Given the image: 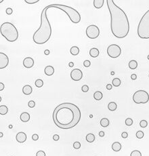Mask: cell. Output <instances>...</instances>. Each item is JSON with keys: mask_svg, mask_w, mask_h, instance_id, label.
<instances>
[{"mask_svg": "<svg viewBox=\"0 0 149 156\" xmlns=\"http://www.w3.org/2000/svg\"><path fill=\"white\" fill-rule=\"evenodd\" d=\"M52 118L54 124L59 128L71 129L78 124L81 118V113L76 105L63 103L56 107Z\"/></svg>", "mask_w": 149, "mask_h": 156, "instance_id": "6da1fadb", "label": "cell"}, {"mask_svg": "<svg viewBox=\"0 0 149 156\" xmlns=\"http://www.w3.org/2000/svg\"><path fill=\"white\" fill-rule=\"evenodd\" d=\"M106 3L111 13L112 34L117 38H125L129 31V23L126 14L113 0H106Z\"/></svg>", "mask_w": 149, "mask_h": 156, "instance_id": "7a4b0ae2", "label": "cell"}, {"mask_svg": "<svg viewBox=\"0 0 149 156\" xmlns=\"http://www.w3.org/2000/svg\"><path fill=\"white\" fill-rule=\"evenodd\" d=\"M49 7L44 8L41 14V25L33 36V42L37 44H44L50 40L52 35V27L47 16V11Z\"/></svg>", "mask_w": 149, "mask_h": 156, "instance_id": "3957f363", "label": "cell"}, {"mask_svg": "<svg viewBox=\"0 0 149 156\" xmlns=\"http://www.w3.org/2000/svg\"><path fill=\"white\" fill-rule=\"evenodd\" d=\"M0 33L10 42H15L18 38V32L16 27L9 22H5L1 25Z\"/></svg>", "mask_w": 149, "mask_h": 156, "instance_id": "277c9868", "label": "cell"}, {"mask_svg": "<svg viewBox=\"0 0 149 156\" xmlns=\"http://www.w3.org/2000/svg\"><path fill=\"white\" fill-rule=\"evenodd\" d=\"M49 8H56L58 10H61L65 12L67 14L68 16L69 17L71 22L73 23H79L81 21V16L79 13L77 12L76 10H75L73 8L67 6L65 5L62 4H51L48 5Z\"/></svg>", "mask_w": 149, "mask_h": 156, "instance_id": "5b68a950", "label": "cell"}, {"mask_svg": "<svg viewBox=\"0 0 149 156\" xmlns=\"http://www.w3.org/2000/svg\"><path fill=\"white\" fill-rule=\"evenodd\" d=\"M138 35L141 39H149V10L141 18L138 27Z\"/></svg>", "mask_w": 149, "mask_h": 156, "instance_id": "8992f818", "label": "cell"}, {"mask_svg": "<svg viewBox=\"0 0 149 156\" xmlns=\"http://www.w3.org/2000/svg\"><path fill=\"white\" fill-rule=\"evenodd\" d=\"M133 100L136 104L146 103L149 101V95L146 91L138 90L133 94Z\"/></svg>", "mask_w": 149, "mask_h": 156, "instance_id": "52a82bcc", "label": "cell"}, {"mask_svg": "<svg viewBox=\"0 0 149 156\" xmlns=\"http://www.w3.org/2000/svg\"><path fill=\"white\" fill-rule=\"evenodd\" d=\"M121 48L117 44H112L107 48V54L111 58H116L121 55Z\"/></svg>", "mask_w": 149, "mask_h": 156, "instance_id": "ba28073f", "label": "cell"}, {"mask_svg": "<svg viewBox=\"0 0 149 156\" xmlns=\"http://www.w3.org/2000/svg\"><path fill=\"white\" fill-rule=\"evenodd\" d=\"M100 30L96 25H90L86 29V35L89 38L96 39L99 36Z\"/></svg>", "mask_w": 149, "mask_h": 156, "instance_id": "9c48e42d", "label": "cell"}, {"mask_svg": "<svg viewBox=\"0 0 149 156\" xmlns=\"http://www.w3.org/2000/svg\"><path fill=\"white\" fill-rule=\"evenodd\" d=\"M9 64V58L6 54L0 52V69H5Z\"/></svg>", "mask_w": 149, "mask_h": 156, "instance_id": "30bf717a", "label": "cell"}, {"mask_svg": "<svg viewBox=\"0 0 149 156\" xmlns=\"http://www.w3.org/2000/svg\"><path fill=\"white\" fill-rule=\"evenodd\" d=\"M83 77V73L80 69H75L72 70L71 72V77L73 80L74 81H79L81 80Z\"/></svg>", "mask_w": 149, "mask_h": 156, "instance_id": "8fae6325", "label": "cell"}, {"mask_svg": "<svg viewBox=\"0 0 149 156\" xmlns=\"http://www.w3.org/2000/svg\"><path fill=\"white\" fill-rule=\"evenodd\" d=\"M23 65H24L25 68H27V69H30V68L33 67V66L34 65L33 59L31 57L25 58L24 60H23Z\"/></svg>", "mask_w": 149, "mask_h": 156, "instance_id": "7c38bea8", "label": "cell"}, {"mask_svg": "<svg viewBox=\"0 0 149 156\" xmlns=\"http://www.w3.org/2000/svg\"><path fill=\"white\" fill-rule=\"evenodd\" d=\"M27 136L24 132H19L18 133L16 134V139L18 143H24V142L27 140Z\"/></svg>", "mask_w": 149, "mask_h": 156, "instance_id": "4fadbf2b", "label": "cell"}, {"mask_svg": "<svg viewBox=\"0 0 149 156\" xmlns=\"http://www.w3.org/2000/svg\"><path fill=\"white\" fill-rule=\"evenodd\" d=\"M32 87L29 85H26L22 88V92L25 95H30L32 93Z\"/></svg>", "mask_w": 149, "mask_h": 156, "instance_id": "5bb4252c", "label": "cell"}, {"mask_svg": "<svg viewBox=\"0 0 149 156\" xmlns=\"http://www.w3.org/2000/svg\"><path fill=\"white\" fill-rule=\"evenodd\" d=\"M20 120L22 121V122H29L30 120V115L29 113H27V112H24V113H22V114L20 115Z\"/></svg>", "mask_w": 149, "mask_h": 156, "instance_id": "9a60e30c", "label": "cell"}, {"mask_svg": "<svg viewBox=\"0 0 149 156\" xmlns=\"http://www.w3.org/2000/svg\"><path fill=\"white\" fill-rule=\"evenodd\" d=\"M44 72H45L46 75L48 76L52 75L54 73V69L52 66H47L44 69Z\"/></svg>", "mask_w": 149, "mask_h": 156, "instance_id": "2e32d148", "label": "cell"}, {"mask_svg": "<svg viewBox=\"0 0 149 156\" xmlns=\"http://www.w3.org/2000/svg\"><path fill=\"white\" fill-rule=\"evenodd\" d=\"M104 1V0H94V5L96 8L100 9L103 6Z\"/></svg>", "mask_w": 149, "mask_h": 156, "instance_id": "e0dca14e", "label": "cell"}, {"mask_svg": "<svg viewBox=\"0 0 149 156\" xmlns=\"http://www.w3.org/2000/svg\"><path fill=\"white\" fill-rule=\"evenodd\" d=\"M90 54L92 58H96L99 55V50L97 48H92L90 50Z\"/></svg>", "mask_w": 149, "mask_h": 156, "instance_id": "ac0fdd59", "label": "cell"}, {"mask_svg": "<svg viewBox=\"0 0 149 156\" xmlns=\"http://www.w3.org/2000/svg\"><path fill=\"white\" fill-rule=\"evenodd\" d=\"M112 149L114 151H119L121 149V145L119 142H115L112 145Z\"/></svg>", "mask_w": 149, "mask_h": 156, "instance_id": "d6986e66", "label": "cell"}, {"mask_svg": "<svg viewBox=\"0 0 149 156\" xmlns=\"http://www.w3.org/2000/svg\"><path fill=\"white\" fill-rule=\"evenodd\" d=\"M7 112H8V109L5 105H1L0 106V115L4 116V115L7 114Z\"/></svg>", "mask_w": 149, "mask_h": 156, "instance_id": "ffe728a7", "label": "cell"}, {"mask_svg": "<svg viewBox=\"0 0 149 156\" xmlns=\"http://www.w3.org/2000/svg\"><path fill=\"white\" fill-rule=\"evenodd\" d=\"M102 96H103L102 93L100 91L96 92L94 94V98L95 100L96 101H100L102 99Z\"/></svg>", "mask_w": 149, "mask_h": 156, "instance_id": "44dd1931", "label": "cell"}, {"mask_svg": "<svg viewBox=\"0 0 149 156\" xmlns=\"http://www.w3.org/2000/svg\"><path fill=\"white\" fill-rule=\"evenodd\" d=\"M70 52H71V54H72V55L76 56L79 53V49L77 46H73L72 48H71Z\"/></svg>", "mask_w": 149, "mask_h": 156, "instance_id": "7402d4cb", "label": "cell"}, {"mask_svg": "<svg viewBox=\"0 0 149 156\" xmlns=\"http://www.w3.org/2000/svg\"><path fill=\"white\" fill-rule=\"evenodd\" d=\"M100 125L104 128H106L109 125V120L107 118H102L100 120Z\"/></svg>", "mask_w": 149, "mask_h": 156, "instance_id": "603a6c76", "label": "cell"}, {"mask_svg": "<svg viewBox=\"0 0 149 156\" xmlns=\"http://www.w3.org/2000/svg\"><path fill=\"white\" fill-rule=\"evenodd\" d=\"M137 67H138V62L135 61V60H132L129 62V67L131 69H135Z\"/></svg>", "mask_w": 149, "mask_h": 156, "instance_id": "cb8c5ba5", "label": "cell"}, {"mask_svg": "<svg viewBox=\"0 0 149 156\" xmlns=\"http://www.w3.org/2000/svg\"><path fill=\"white\" fill-rule=\"evenodd\" d=\"M117 104L115 102H111L110 103H108V108L110 111L111 112H113V111H115L117 109Z\"/></svg>", "mask_w": 149, "mask_h": 156, "instance_id": "d4e9b609", "label": "cell"}, {"mask_svg": "<svg viewBox=\"0 0 149 156\" xmlns=\"http://www.w3.org/2000/svg\"><path fill=\"white\" fill-rule=\"evenodd\" d=\"M94 140H95L94 134L90 133L86 136V140L88 143H93V142L94 141Z\"/></svg>", "mask_w": 149, "mask_h": 156, "instance_id": "484cf974", "label": "cell"}, {"mask_svg": "<svg viewBox=\"0 0 149 156\" xmlns=\"http://www.w3.org/2000/svg\"><path fill=\"white\" fill-rule=\"evenodd\" d=\"M120 84H121V80L119 79V78H115V79L113 80V85L115 87L119 86Z\"/></svg>", "mask_w": 149, "mask_h": 156, "instance_id": "4316f807", "label": "cell"}, {"mask_svg": "<svg viewBox=\"0 0 149 156\" xmlns=\"http://www.w3.org/2000/svg\"><path fill=\"white\" fill-rule=\"evenodd\" d=\"M44 85V81L43 80H42V79H37L36 81H35V86L37 88H41Z\"/></svg>", "mask_w": 149, "mask_h": 156, "instance_id": "83f0119b", "label": "cell"}, {"mask_svg": "<svg viewBox=\"0 0 149 156\" xmlns=\"http://www.w3.org/2000/svg\"><path fill=\"white\" fill-rule=\"evenodd\" d=\"M130 156H142V153L140 151H138V150H135V151H133L130 154Z\"/></svg>", "mask_w": 149, "mask_h": 156, "instance_id": "f1b7e54d", "label": "cell"}, {"mask_svg": "<svg viewBox=\"0 0 149 156\" xmlns=\"http://www.w3.org/2000/svg\"><path fill=\"white\" fill-rule=\"evenodd\" d=\"M136 137L139 138V139H141V138H142L143 137H144V132H143L142 131H141V130H140V131H138L136 132Z\"/></svg>", "mask_w": 149, "mask_h": 156, "instance_id": "f546056e", "label": "cell"}, {"mask_svg": "<svg viewBox=\"0 0 149 156\" xmlns=\"http://www.w3.org/2000/svg\"><path fill=\"white\" fill-rule=\"evenodd\" d=\"M147 125H148V123H147V122L146 120H142L141 122H140V126H141V127L144 128H146L147 126Z\"/></svg>", "mask_w": 149, "mask_h": 156, "instance_id": "4dcf8cb0", "label": "cell"}, {"mask_svg": "<svg viewBox=\"0 0 149 156\" xmlns=\"http://www.w3.org/2000/svg\"><path fill=\"white\" fill-rule=\"evenodd\" d=\"M73 147L75 148V149H80L81 147V143H79V142H75L74 143H73Z\"/></svg>", "mask_w": 149, "mask_h": 156, "instance_id": "1f68e13d", "label": "cell"}, {"mask_svg": "<svg viewBox=\"0 0 149 156\" xmlns=\"http://www.w3.org/2000/svg\"><path fill=\"white\" fill-rule=\"evenodd\" d=\"M133 124V120H131V118H127L126 120H125V124L127 125V126H131Z\"/></svg>", "mask_w": 149, "mask_h": 156, "instance_id": "d6a6232c", "label": "cell"}, {"mask_svg": "<svg viewBox=\"0 0 149 156\" xmlns=\"http://www.w3.org/2000/svg\"><path fill=\"white\" fill-rule=\"evenodd\" d=\"M24 1L29 4H33V3L39 2V0H25Z\"/></svg>", "mask_w": 149, "mask_h": 156, "instance_id": "836d02e7", "label": "cell"}, {"mask_svg": "<svg viewBox=\"0 0 149 156\" xmlns=\"http://www.w3.org/2000/svg\"><path fill=\"white\" fill-rule=\"evenodd\" d=\"M28 106L30 107V108H33L35 106V103L33 101H30L28 103Z\"/></svg>", "mask_w": 149, "mask_h": 156, "instance_id": "e575fe53", "label": "cell"}, {"mask_svg": "<svg viewBox=\"0 0 149 156\" xmlns=\"http://www.w3.org/2000/svg\"><path fill=\"white\" fill-rule=\"evenodd\" d=\"M81 90H82V91L84 92H88L89 90V87L87 85H84L81 88Z\"/></svg>", "mask_w": 149, "mask_h": 156, "instance_id": "d590c367", "label": "cell"}, {"mask_svg": "<svg viewBox=\"0 0 149 156\" xmlns=\"http://www.w3.org/2000/svg\"><path fill=\"white\" fill-rule=\"evenodd\" d=\"M84 65L86 67H90V66L91 65V62H90V60H85V61L84 62Z\"/></svg>", "mask_w": 149, "mask_h": 156, "instance_id": "8d00e7d4", "label": "cell"}, {"mask_svg": "<svg viewBox=\"0 0 149 156\" xmlns=\"http://www.w3.org/2000/svg\"><path fill=\"white\" fill-rule=\"evenodd\" d=\"M36 156H46V153L44 151H39L36 153Z\"/></svg>", "mask_w": 149, "mask_h": 156, "instance_id": "74e56055", "label": "cell"}, {"mask_svg": "<svg viewBox=\"0 0 149 156\" xmlns=\"http://www.w3.org/2000/svg\"><path fill=\"white\" fill-rule=\"evenodd\" d=\"M6 14H8V15H10L12 14V9L11 8H7L6 9Z\"/></svg>", "mask_w": 149, "mask_h": 156, "instance_id": "f35d334b", "label": "cell"}, {"mask_svg": "<svg viewBox=\"0 0 149 156\" xmlns=\"http://www.w3.org/2000/svg\"><path fill=\"white\" fill-rule=\"evenodd\" d=\"M121 136L123 138H127V136H128V134H127V132H122Z\"/></svg>", "mask_w": 149, "mask_h": 156, "instance_id": "ab89813d", "label": "cell"}, {"mask_svg": "<svg viewBox=\"0 0 149 156\" xmlns=\"http://www.w3.org/2000/svg\"><path fill=\"white\" fill-rule=\"evenodd\" d=\"M32 139L33 140H37L39 139V136L36 134H33V136H32Z\"/></svg>", "mask_w": 149, "mask_h": 156, "instance_id": "60d3db41", "label": "cell"}, {"mask_svg": "<svg viewBox=\"0 0 149 156\" xmlns=\"http://www.w3.org/2000/svg\"><path fill=\"white\" fill-rule=\"evenodd\" d=\"M59 138H60V136H59V134H55V135L53 136V139L55 140V141H57V140H59Z\"/></svg>", "mask_w": 149, "mask_h": 156, "instance_id": "b9f144b4", "label": "cell"}, {"mask_svg": "<svg viewBox=\"0 0 149 156\" xmlns=\"http://www.w3.org/2000/svg\"><path fill=\"white\" fill-rule=\"evenodd\" d=\"M4 88H5L4 84H3V83L0 82V91H2L4 89Z\"/></svg>", "mask_w": 149, "mask_h": 156, "instance_id": "7bdbcfd3", "label": "cell"}, {"mask_svg": "<svg viewBox=\"0 0 149 156\" xmlns=\"http://www.w3.org/2000/svg\"><path fill=\"white\" fill-rule=\"evenodd\" d=\"M137 78V76L135 74H132V75H131V79H132V80H135V79Z\"/></svg>", "mask_w": 149, "mask_h": 156, "instance_id": "ee69618b", "label": "cell"}, {"mask_svg": "<svg viewBox=\"0 0 149 156\" xmlns=\"http://www.w3.org/2000/svg\"><path fill=\"white\" fill-rule=\"evenodd\" d=\"M112 88H113V86H112L111 84H108L107 86H106V89L108 90H111Z\"/></svg>", "mask_w": 149, "mask_h": 156, "instance_id": "f6af8a7d", "label": "cell"}, {"mask_svg": "<svg viewBox=\"0 0 149 156\" xmlns=\"http://www.w3.org/2000/svg\"><path fill=\"white\" fill-rule=\"evenodd\" d=\"M99 136H101V137H102V136H104V132L103 131H101L99 132Z\"/></svg>", "mask_w": 149, "mask_h": 156, "instance_id": "bcb514c9", "label": "cell"}, {"mask_svg": "<svg viewBox=\"0 0 149 156\" xmlns=\"http://www.w3.org/2000/svg\"><path fill=\"white\" fill-rule=\"evenodd\" d=\"M44 53H45L46 55H48V54H50L49 50H45V52H44Z\"/></svg>", "mask_w": 149, "mask_h": 156, "instance_id": "7dc6e473", "label": "cell"}, {"mask_svg": "<svg viewBox=\"0 0 149 156\" xmlns=\"http://www.w3.org/2000/svg\"><path fill=\"white\" fill-rule=\"evenodd\" d=\"M69 67H73V66H74V64H73V62H69Z\"/></svg>", "mask_w": 149, "mask_h": 156, "instance_id": "c3c4849f", "label": "cell"}, {"mask_svg": "<svg viewBox=\"0 0 149 156\" xmlns=\"http://www.w3.org/2000/svg\"><path fill=\"white\" fill-rule=\"evenodd\" d=\"M3 136V133L2 132H0V137H2Z\"/></svg>", "mask_w": 149, "mask_h": 156, "instance_id": "681fc988", "label": "cell"}, {"mask_svg": "<svg viewBox=\"0 0 149 156\" xmlns=\"http://www.w3.org/2000/svg\"><path fill=\"white\" fill-rule=\"evenodd\" d=\"M3 1V0H0V3H2Z\"/></svg>", "mask_w": 149, "mask_h": 156, "instance_id": "f907efd6", "label": "cell"}, {"mask_svg": "<svg viewBox=\"0 0 149 156\" xmlns=\"http://www.w3.org/2000/svg\"><path fill=\"white\" fill-rule=\"evenodd\" d=\"M1 97L0 96V102H1Z\"/></svg>", "mask_w": 149, "mask_h": 156, "instance_id": "816d5d0a", "label": "cell"}, {"mask_svg": "<svg viewBox=\"0 0 149 156\" xmlns=\"http://www.w3.org/2000/svg\"><path fill=\"white\" fill-rule=\"evenodd\" d=\"M148 60H149V55H148Z\"/></svg>", "mask_w": 149, "mask_h": 156, "instance_id": "f5cc1de1", "label": "cell"}]
</instances>
